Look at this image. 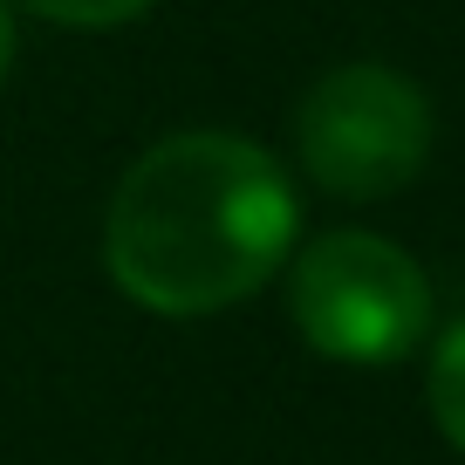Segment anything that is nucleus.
Returning a JSON list of instances; mask_svg holds the SVG:
<instances>
[{
  "instance_id": "f257e3e1",
  "label": "nucleus",
  "mask_w": 465,
  "mask_h": 465,
  "mask_svg": "<svg viewBox=\"0 0 465 465\" xmlns=\"http://www.w3.org/2000/svg\"><path fill=\"white\" fill-rule=\"evenodd\" d=\"M294 226V185L261 144L185 131L124 172L103 219V261L151 315H213L288 261Z\"/></svg>"
},
{
  "instance_id": "f03ea898",
  "label": "nucleus",
  "mask_w": 465,
  "mask_h": 465,
  "mask_svg": "<svg viewBox=\"0 0 465 465\" xmlns=\"http://www.w3.org/2000/svg\"><path fill=\"white\" fill-rule=\"evenodd\" d=\"M288 308L308 349L329 363L383 370L404 363L418 335L431 329V288L418 261L377 232H322L294 253L288 274Z\"/></svg>"
},
{
  "instance_id": "7ed1b4c3",
  "label": "nucleus",
  "mask_w": 465,
  "mask_h": 465,
  "mask_svg": "<svg viewBox=\"0 0 465 465\" xmlns=\"http://www.w3.org/2000/svg\"><path fill=\"white\" fill-rule=\"evenodd\" d=\"M294 151L308 178L335 199H383L411 185L431 158V103L397 69L356 62V69L322 75L294 116Z\"/></svg>"
},
{
  "instance_id": "20e7f679",
  "label": "nucleus",
  "mask_w": 465,
  "mask_h": 465,
  "mask_svg": "<svg viewBox=\"0 0 465 465\" xmlns=\"http://www.w3.org/2000/svg\"><path fill=\"white\" fill-rule=\"evenodd\" d=\"M431 418L465 451V322H451L431 349Z\"/></svg>"
},
{
  "instance_id": "39448f33",
  "label": "nucleus",
  "mask_w": 465,
  "mask_h": 465,
  "mask_svg": "<svg viewBox=\"0 0 465 465\" xmlns=\"http://www.w3.org/2000/svg\"><path fill=\"white\" fill-rule=\"evenodd\" d=\"M28 7L62 28H116V21H137L151 0H28Z\"/></svg>"
},
{
  "instance_id": "423d86ee",
  "label": "nucleus",
  "mask_w": 465,
  "mask_h": 465,
  "mask_svg": "<svg viewBox=\"0 0 465 465\" xmlns=\"http://www.w3.org/2000/svg\"><path fill=\"white\" fill-rule=\"evenodd\" d=\"M7 62H15V15H7V0H0V75H7Z\"/></svg>"
}]
</instances>
